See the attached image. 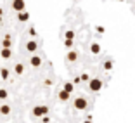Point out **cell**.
Instances as JSON below:
<instances>
[{"mask_svg":"<svg viewBox=\"0 0 135 123\" xmlns=\"http://www.w3.org/2000/svg\"><path fill=\"white\" fill-rule=\"evenodd\" d=\"M102 80L100 78H90L88 80V88H90V92H100L102 90Z\"/></svg>","mask_w":135,"mask_h":123,"instance_id":"6da1fadb","label":"cell"},{"mask_svg":"<svg viewBox=\"0 0 135 123\" xmlns=\"http://www.w3.org/2000/svg\"><path fill=\"white\" fill-rule=\"evenodd\" d=\"M73 106H75L78 111H83L85 107L88 106V102H87V99H85V97H76V99L73 101Z\"/></svg>","mask_w":135,"mask_h":123,"instance_id":"7a4b0ae2","label":"cell"},{"mask_svg":"<svg viewBox=\"0 0 135 123\" xmlns=\"http://www.w3.org/2000/svg\"><path fill=\"white\" fill-rule=\"evenodd\" d=\"M47 113H49L47 106H35L33 107V116H36V118H42V116H45Z\"/></svg>","mask_w":135,"mask_h":123,"instance_id":"3957f363","label":"cell"},{"mask_svg":"<svg viewBox=\"0 0 135 123\" xmlns=\"http://www.w3.org/2000/svg\"><path fill=\"white\" fill-rule=\"evenodd\" d=\"M12 9H14L16 12L26 11V4H24V0H12Z\"/></svg>","mask_w":135,"mask_h":123,"instance_id":"277c9868","label":"cell"},{"mask_svg":"<svg viewBox=\"0 0 135 123\" xmlns=\"http://www.w3.org/2000/svg\"><path fill=\"white\" fill-rule=\"evenodd\" d=\"M36 49H38V44H36L35 40L26 42V50H28V52H36Z\"/></svg>","mask_w":135,"mask_h":123,"instance_id":"5b68a950","label":"cell"},{"mask_svg":"<svg viewBox=\"0 0 135 123\" xmlns=\"http://www.w3.org/2000/svg\"><path fill=\"white\" fill-rule=\"evenodd\" d=\"M30 64H31L33 68H40L42 66V57L40 56H33L31 59H30Z\"/></svg>","mask_w":135,"mask_h":123,"instance_id":"8992f818","label":"cell"},{"mask_svg":"<svg viewBox=\"0 0 135 123\" xmlns=\"http://www.w3.org/2000/svg\"><path fill=\"white\" fill-rule=\"evenodd\" d=\"M78 56H80V54L76 50H69V52H68V56H66V59L69 61V63H75V61L78 59Z\"/></svg>","mask_w":135,"mask_h":123,"instance_id":"52a82bcc","label":"cell"},{"mask_svg":"<svg viewBox=\"0 0 135 123\" xmlns=\"http://www.w3.org/2000/svg\"><path fill=\"white\" fill-rule=\"evenodd\" d=\"M17 19L21 21V23H26V21H30V14L26 11H23V12H17Z\"/></svg>","mask_w":135,"mask_h":123,"instance_id":"ba28073f","label":"cell"},{"mask_svg":"<svg viewBox=\"0 0 135 123\" xmlns=\"http://www.w3.org/2000/svg\"><path fill=\"white\" fill-rule=\"evenodd\" d=\"M0 56H2V59H11L12 57V50L11 49H2V50H0Z\"/></svg>","mask_w":135,"mask_h":123,"instance_id":"9c48e42d","label":"cell"},{"mask_svg":"<svg viewBox=\"0 0 135 123\" xmlns=\"http://www.w3.org/2000/svg\"><path fill=\"white\" fill-rule=\"evenodd\" d=\"M90 52L94 54V56L100 54V45H99V44H95V42H94V44H90Z\"/></svg>","mask_w":135,"mask_h":123,"instance_id":"30bf717a","label":"cell"},{"mask_svg":"<svg viewBox=\"0 0 135 123\" xmlns=\"http://www.w3.org/2000/svg\"><path fill=\"white\" fill-rule=\"evenodd\" d=\"M0 115H4V116L11 115V106H9V104H2V106H0Z\"/></svg>","mask_w":135,"mask_h":123,"instance_id":"8fae6325","label":"cell"},{"mask_svg":"<svg viewBox=\"0 0 135 123\" xmlns=\"http://www.w3.org/2000/svg\"><path fill=\"white\" fill-rule=\"evenodd\" d=\"M9 76H11V71H9L7 68H2V69H0V78L2 80H9Z\"/></svg>","mask_w":135,"mask_h":123,"instance_id":"7c38bea8","label":"cell"},{"mask_svg":"<svg viewBox=\"0 0 135 123\" xmlns=\"http://www.w3.org/2000/svg\"><path fill=\"white\" fill-rule=\"evenodd\" d=\"M62 90L68 92V94H71V92L75 90V85H73L71 82H66V83H64V87H62Z\"/></svg>","mask_w":135,"mask_h":123,"instance_id":"4fadbf2b","label":"cell"},{"mask_svg":"<svg viewBox=\"0 0 135 123\" xmlns=\"http://www.w3.org/2000/svg\"><path fill=\"white\" fill-rule=\"evenodd\" d=\"M69 95H71V94H68V92L61 90V92H59V95H57V97H59V101H62V102H66V101H69Z\"/></svg>","mask_w":135,"mask_h":123,"instance_id":"5bb4252c","label":"cell"},{"mask_svg":"<svg viewBox=\"0 0 135 123\" xmlns=\"http://www.w3.org/2000/svg\"><path fill=\"white\" fill-rule=\"evenodd\" d=\"M14 71H16V75H23V73H24V66H23V64H16V66H14Z\"/></svg>","mask_w":135,"mask_h":123,"instance_id":"9a60e30c","label":"cell"},{"mask_svg":"<svg viewBox=\"0 0 135 123\" xmlns=\"http://www.w3.org/2000/svg\"><path fill=\"white\" fill-rule=\"evenodd\" d=\"M2 45H4V49H11V35H5L4 42H2Z\"/></svg>","mask_w":135,"mask_h":123,"instance_id":"2e32d148","label":"cell"},{"mask_svg":"<svg viewBox=\"0 0 135 123\" xmlns=\"http://www.w3.org/2000/svg\"><path fill=\"white\" fill-rule=\"evenodd\" d=\"M64 38L66 40H73L75 38V31H73V30H68V31L64 33Z\"/></svg>","mask_w":135,"mask_h":123,"instance_id":"e0dca14e","label":"cell"},{"mask_svg":"<svg viewBox=\"0 0 135 123\" xmlns=\"http://www.w3.org/2000/svg\"><path fill=\"white\" fill-rule=\"evenodd\" d=\"M104 69H106V71H111L113 69V61H106V63H104Z\"/></svg>","mask_w":135,"mask_h":123,"instance_id":"ac0fdd59","label":"cell"},{"mask_svg":"<svg viewBox=\"0 0 135 123\" xmlns=\"http://www.w3.org/2000/svg\"><path fill=\"white\" fill-rule=\"evenodd\" d=\"M7 95H9V92L5 90V88H0V99H2V101L7 99Z\"/></svg>","mask_w":135,"mask_h":123,"instance_id":"d6986e66","label":"cell"},{"mask_svg":"<svg viewBox=\"0 0 135 123\" xmlns=\"http://www.w3.org/2000/svg\"><path fill=\"white\" fill-rule=\"evenodd\" d=\"M80 80H81V82H88V80H90V75H88V73H83V75H80Z\"/></svg>","mask_w":135,"mask_h":123,"instance_id":"ffe728a7","label":"cell"},{"mask_svg":"<svg viewBox=\"0 0 135 123\" xmlns=\"http://www.w3.org/2000/svg\"><path fill=\"white\" fill-rule=\"evenodd\" d=\"M64 45H66L68 49H71L73 47V40H64Z\"/></svg>","mask_w":135,"mask_h":123,"instance_id":"44dd1931","label":"cell"},{"mask_svg":"<svg viewBox=\"0 0 135 123\" xmlns=\"http://www.w3.org/2000/svg\"><path fill=\"white\" fill-rule=\"evenodd\" d=\"M80 82H81V80H80V76H76V78H73V82H71V83H73V85H78Z\"/></svg>","mask_w":135,"mask_h":123,"instance_id":"7402d4cb","label":"cell"},{"mask_svg":"<svg viewBox=\"0 0 135 123\" xmlns=\"http://www.w3.org/2000/svg\"><path fill=\"white\" fill-rule=\"evenodd\" d=\"M49 121H50V118H49L47 115H45V116H42V123H49Z\"/></svg>","mask_w":135,"mask_h":123,"instance_id":"603a6c76","label":"cell"},{"mask_svg":"<svg viewBox=\"0 0 135 123\" xmlns=\"http://www.w3.org/2000/svg\"><path fill=\"white\" fill-rule=\"evenodd\" d=\"M106 30H104V26H97V33H104Z\"/></svg>","mask_w":135,"mask_h":123,"instance_id":"cb8c5ba5","label":"cell"},{"mask_svg":"<svg viewBox=\"0 0 135 123\" xmlns=\"http://www.w3.org/2000/svg\"><path fill=\"white\" fill-rule=\"evenodd\" d=\"M83 123H92V116H87V118L83 120Z\"/></svg>","mask_w":135,"mask_h":123,"instance_id":"d4e9b609","label":"cell"},{"mask_svg":"<svg viewBox=\"0 0 135 123\" xmlns=\"http://www.w3.org/2000/svg\"><path fill=\"white\" fill-rule=\"evenodd\" d=\"M30 35H33V36H35V35H36V31H35V28H30Z\"/></svg>","mask_w":135,"mask_h":123,"instance_id":"484cf974","label":"cell"},{"mask_svg":"<svg viewBox=\"0 0 135 123\" xmlns=\"http://www.w3.org/2000/svg\"><path fill=\"white\" fill-rule=\"evenodd\" d=\"M0 23H2V16H0Z\"/></svg>","mask_w":135,"mask_h":123,"instance_id":"4316f807","label":"cell"},{"mask_svg":"<svg viewBox=\"0 0 135 123\" xmlns=\"http://www.w3.org/2000/svg\"><path fill=\"white\" fill-rule=\"evenodd\" d=\"M119 2H125V0H119Z\"/></svg>","mask_w":135,"mask_h":123,"instance_id":"83f0119b","label":"cell"}]
</instances>
